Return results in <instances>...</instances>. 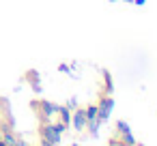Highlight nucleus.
Here are the masks:
<instances>
[{
    "mask_svg": "<svg viewBox=\"0 0 157 146\" xmlns=\"http://www.w3.org/2000/svg\"><path fill=\"white\" fill-rule=\"evenodd\" d=\"M110 112H112V99H110V97H103V99L99 101V105H97V118H99V122L108 120Z\"/></svg>",
    "mask_w": 157,
    "mask_h": 146,
    "instance_id": "obj_1",
    "label": "nucleus"
},
{
    "mask_svg": "<svg viewBox=\"0 0 157 146\" xmlns=\"http://www.w3.org/2000/svg\"><path fill=\"white\" fill-rule=\"evenodd\" d=\"M71 125L75 127V131H82V129L86 127V114H84V110H75V112H73Z\"/></svg>",
    "mask_w": 157,
    "mask_h": 146,
    "instance_id": "obj_2",
    "label": "nucleus"
},
{
    "mask_svg": "<svg viewBox=\"0 0 157 146\" xmlns=\"http://www.w3.org/2000/svg\"><path fill=\"white\" fill-rule=\"evenodd\" d=\"M37 105L41 107L39 112H41V118H43V120H48L50 116H54V114H56V105H54V103H50V101H41V103H37Z\"/></svg>",
    "mask_w": 157,
    "mask_h": 146,
    "instance_id": "obj_3",
    "label": "nucleus"
},
{
    "mask_svg": "<svg viewBox=\"0 0 157 146\" xmlns=\"http://www.w3.org/2000/svg\"><path fill=\"white\" fill-rule=\"evenodd\" d=\"M84 114H86V122H88V120H95V118H97V105H88V107L84 110Z\"/></svg>",
    "mask_w": 157,
    "mask_h": 146,
    "instance_id": "obj_4",
    "label": "nucleus"
}]
</instances>
